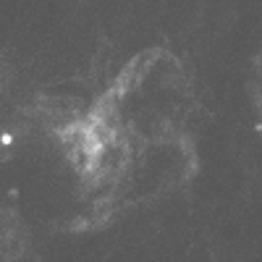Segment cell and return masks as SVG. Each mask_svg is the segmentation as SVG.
<instances>
[{"label": "cell", "instance_id": "obj_1", "mask_svg": "<svg viewBox=\"0 0 262 262\" xmlns=\"http://www.w3.org/2000/svg\"><path fill=\"white\" fill-rule=\"evenodd\" d=\"M257 86H259V107H262V58L257 63Z\"/></svg>", "mask_w": 262, "mask_h": 262}]
</instances>
